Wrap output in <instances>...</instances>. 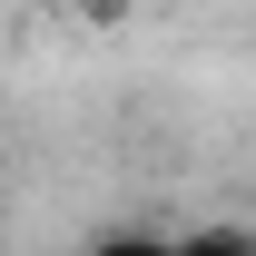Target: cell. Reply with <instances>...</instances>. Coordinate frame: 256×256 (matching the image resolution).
Here are the masks:
<instances>
[{
    "label": "cell",
    "instance_id": "cell-1",
    "mask_svg": "<svg viewBox=\"0 0 256 256\" xmlns=\"http://www.w3.org/2000/svg\"><path fill=\"white\" fill-rule=\"evenodd\" d=\"M168 256H256V226L207 217V226H188V236H168Z\"/></svg>",
    "mask_w": 256,
    "mask_h": 256
},
{
    "label": "cell",
    "instance_id": "cell-2",
    "mask_svg": "<svg viewBox=\"0 0 256 256\" xmlns=\"http://www.w3.org/2000/svg\"><path fill=\"white\" fill-rule=\"evenodd\" d=\"M79 256H168V236H148V226H108V236L79 246Z\"/></svg>",
    "mask_w": 256,
    "mask_h": 256
}]
</instances>
